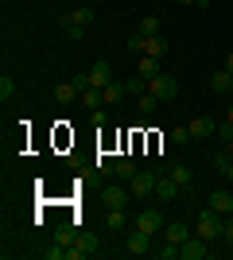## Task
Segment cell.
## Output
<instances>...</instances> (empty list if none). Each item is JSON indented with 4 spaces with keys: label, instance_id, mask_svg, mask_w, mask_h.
Here are the masks:
<instances>
[{
    "label": "cell",
    "instance_id": "1",
    "mask_svg": "<svg viewBox=\"0 0 233 260\" xmlns=\"http://www.w3.org/2000/svg\"><path fill=\"white\" fill-rule=\"evenodd\" d=\"M222 225H225V217L218 214V210H210V206L194 217V233H198L202 241H210V245H214V241H222Z\"/></svg>",
    "mask_w": 233,
    "mask_h": 260
},
{
    "label": "cell",
    "instance_id": "2",
    "mask_svg": "<svg viewBox=\"0 0 233 260\" xmlns=\"http://www.w3.org/2000/svg\"><path fill=\"white\" fill-rule=\"evenodd\" d=\"M89 23H93V4H78V8L58 16V27H62V31H66V27H89Z\"/></svg>",
    "mask_w": 233,
    "mask_h": 260
},
{
    "label": "cell",
    "instance_id": "3",
    "mask_svg": "<svg viewBox=\"0 0 233 260\" xmlns=\"http://www.w3.org/2000/svg\"><path fill=\"white\" fill-rule=\"evenodd\" d=\"M124 252L128 256H148V252H155L152 249V233H144V229H128V241H124Z\"/></svg>",
    "mask_w": 233,
    "mask_h": 260
},
{
    "label": "cell",
    "instance_id": "4",
    "mask_svg": "<svg viewBox=\"0 0 233 260\" xmlns=\"http://www.w3.org/2000/svg\"><path fill=\"white\" fill-rule=\"evenodd\" d=\"M148 93H155L159 101H175V93H179V82H175L171 74H163V70H159V74H155L152 82H148Z\"/></svg>",
    "mask_w": 233,
    "mask_h": 260
},
{
    "label": "cell",
    "instance_id": "5",
    "mask_svg": "<svg viewBox=\"0 0 233 260\" xmlns=\"http://www.w3.org/2000/svg\"><path fill=\"white\" fill-rule=\"evenodd\" d=\"M206 256H210V241H202L198 233H190L179 245V260H206Z\"/></svg>",
    "mask_w": 233,
    "mask_h": 260
},
{
    "label": "cell",
    "instance_id": "6",
    "mask_svg": "<svg viewBox=\"0 0 233 260\" xmlns=\"http://www.w3.org/2000/svg\"><path fill=\"white\" fill-rule=\"evenodd\" d=\"M132 225H136V229H144V233H152V237H155V233H163V214L148 206V210H140V214L132 217Z\"/></svg>",
    "mask_w": 233,
    "mask_h": 260
},
{
    "label": "cell",
    "instance_id": "7",
    "mask_svg": "<svg viewBox=\"0 0 233 260\" xmlns=\"http://www.w3.org/2000/svg\"><path fill=\"white\" fill-rule=\"evenodd\" d=\"M155 179H159V175H152V171H136L132 183H128L132 198H152V194H155Z\"/></svg>",
    "mask_w": 233,
    "mask_h": 260
},
{
    "label": "cell",
    "instance_id": "8",
    "mask_svg": "<svg viewBox=\"0 0 233 260\" xmlns=\"http://www.w3.org/2000/svg\"><path fill=\"white\" fill-rule=\"evenodd\" d=\"M101 202H105V210L128 206V202H132V190H128V186H101Z\"/></svg>",
    "mask_w": 233,
    "mask_h": 260
},
{
    "label": "cell",
    "instance_id": "9",
    "mask_svg": "<svg viewBox=\"0 0 233 260\" xmlns=\"http://www.w3.org/2000/svg\"><path fill=\"white\" fill-rule=\"evenodd\" d=\"M163 171L171 175V179H175V186H179V190H187V186H194V171H190L187 163L171 159V163H167V167H163Z\"/></svg>",
    "mask_w": 233,
    "mask_h": 260
},
{
    "label": "cell",
    "instance_id": "10",
    "mask_svg": "<svg viewBox=\"0 0 233 260\" xmlns=\"http://www.w3.org/2000/svg\"><path fill=\"white\" fill-rule=\"evenodd\" d=\"M187 128H190V140H206V136H218V120H210V117H194Z\"/></svg>",
    "mask_w": 233,
    "mask_h": 260
},
{
    "label": "cell",
    "instance_id": "11",
    "mask_svg": "<svg viewBox=\"0 0 233 260\" xmlns=\"http://www.w3.org/2000/svg\"><path fill=\"white\" fill-rule=\"evenodd\" d=\"M206 206H210V210H218L222 217H229V214H233V194H229V190H210Z\"/></svg>",
    "mask_w": 233,
    "mask_h": 260
},
{
    "label": "cell",
    "instance_id": "12",
    "mask_svg": "<svg viewBox=\"0 0 233 260\" xmlns=\"http://www.w3.org/2000/svg\"><path fill=\"white\" fill-rule=\"evenodd\" d=\"M105 225H109L113 233H124V229H128V206H113V210H105Z\"/></svg>",
    "mask_w": 233,
    "mask_h": 260
},
{
    "label": "cell",
    "instance_id": "13",
    "mask_svg": "<svg viewBox=\"0 0 233 260\" xmlns=\"http://www.w3.org/2000/svg\"><path fill=\"white\" fill-rule=\"evenodd\" d=\"M163 58H155V54H136V74H144V78H155L159 70H163Z\"/></svg>",
    "mask_w": 233,
    "mask_h": 260
},
{
    "label": "cell",
    "instance_id": "14",
    "mask_svg": "<svg viewBox=\"0 0 233 260\" xmlns=\"http://www.w3.org/2000/svg\"><path fill=\"white\" fill-rule=\"evenodd\" d=\"M179 194V186H175V179H171V175H159V179H155V198H159V202H171V198Z\"/></svg>",
    "mask_w": 233,
    "mask_h": 260
},
{
    "label": "cell",
    "instance_id": "15",
    "mask_svg": "<svg viewBox=\"0 0 233 260\" xmlns=\"http://www.w3.org/2000/svg\"><path fill=\"white\" fill-rule=\"evenodd\" d=\"M187 237H190L187 221H167V225H163V241H171V245H183Z\"/></svg>",
    "mask_w": 233,
    "mask_h": 260
},
{
    "label": "cell",
    "instance_id": "16",
    "mask_svg": "<svg viewBox=\"0 0 233 260\" xmlns=\"http://www.w3.org/2000/svg\"><path fill=\"white\" fill-rule=\"evenodd\" d=\"M51 98H55V105H70V101H74V98H82V93H78V86H74V82H58V86L51 89Z\"/></svg>",
    "mask_w": 233,
    "mask_h": 260
},
{
    "label": "cell",
    "instance_id": "17",
    "mask_svg": "<svg viewBox=\"0 0 233 260\" xmlns=\"http://www.w3.org/2000/svg\"><path fill=\"white\" fill-rule=\"evenodd\" d=\"M89 82H93V89H105L113 82V70L109 62H93V70H89Z\"/></svg>",
    "mask_w": 233,
    "mask_h": 260
},
{
    "label": "cell",
    "instance_id": "18",
    "mask_svg": "<svg viewBox=\"0 0 233 260\" xmlns=\"http://www.w3.org/2000/svg\"><path fill=\"white\" fill-rule=\"evenodd\" d=\"M140 171L132 159H113V179H121V183H132V175Z\"/></svg>",
    "mask_w": 233,
    "mask_h": 260
},
{
    "label": "cell",
    "instance_id": "19",
    "mask_svg": "<svg viewBox=\"0 0 233 260\" xmlns=\"http://www.w3.org/2000/svg\"><path fill=\"white\" fill-rule=\"evenodd\" d=\"M136 35H148V39H152V35H163V20H159V16H144V20L136 23Z\"/></svg>",
    "mask_w": 233,
    "mask_h": 260
},
{
    "label": "cell",
    "instance_id": "20",
    "mask_svg": "<svg viewBox=\"0 0 233 260\" xmlns=\"http://www.w3.org/2000/svg\"><path fill=\"white\" fill-rule=\"evenodd\" d=\"M210 89H214V93H233V74L225 70V66L210 78Z\"/></svg>",
    "mask_w": 233,
    "mask_h": 260
},
{
    "label": "cell",
    "instance_id": "21",
    "mask_svg": "<svg viewBox=\"0 0 233 260\" xmlns=\"http://www.w3.org/2000/svg\"><path fill=\"white\" fill-rule=\"evenodd\" d=\"M167 47H171V43H167V35H152V39L144 35V54H155V58H163Z\"/></svg>",
    "mask_w": 233,
    "mask_h": 260
},
{
    "label": "cell",
    "instance_id": "22",
    "mask_svg": "<svg viewBox=\"0 0 233 260\" xmlns=\"http://www.w3.org/2000/svg\"><path fill=\"white\" fill-rule=\"evenodd\" d=\"M101 93H105V105H117V101H124V93H128V86L113 78V82H109V86H105V89H101Z\"/></svg>",
    "mask_w": 233,
    "mask_h": 260
},
{
    "label": "cell",
    "instance_id": "23",
    "mask_svg": "<svg viewBox=\"0 0 233 260\" xmlns=\"http://www.w3.org/2000/svg\"><path fill=\"white\" fill-rule=\"evenodd\" d=\"M159 105H163V101L155 98V93H140V98H136V109H140V117H152Z\"/></svg>",
    "mask_w": 233,
    "mask_h": 260
},
{
    "label": "cell",
    "instance_id": "24",
    "mask_svg": "<svg viewBox=\"0 0 233 260\" xmlns=\"http://www.w3.org/2000/svg\"><path fill=\"white\" fill-rule=\"evenodd\" d=\"M148 82H152V78H144V74H128V82H124V86H128V93H132V98H140V93H148Z\"/></svg>",
    "mask_w": 233,
    "mask_h": 260
},
{
    "label": "cell",
    "instance_id": "25",
    "mask_svg": "<svg viewBox=\"0 0 233 260\" xmlns=\"http://www.w3.org/2000/svg\"><path fill=\"white\" fill-rule=\"evenodd\" d=\"M78 101H82V105H86L89 113H93V109H101V105H105V93H101V89H86V93H82Z\"/></svg>",
    "mask_w": 233,
    "mask_h": 260
},
{
    "label": "cell",
    "instance_id": "26",
    "mask_svg": "<svg viewBox=\"0 0 233 260\" xmlns=\"http://www.w3.org/2000/svg\"><path fill=\"white\" fill-rule=\"evenodd\" d=\"M12 98H16V78H12V74H4V78H0V101L8 105Z\"/></svg>",
    "mask_w": 233,
    "mask_h": 260
},
{
    "label": "cell",
    "instance_id": "27",
    "mask_svg": "<svg viewBox=\"0 0 233 260\" xmlns=\"http://www.w3.org/2000/svg\"><path fill=\"white\" fill-rule=\"evenodd\" d=\"M229 159H233V155H229V152H225V148H222V152H214V155H210V167H214V171H218V175H222L225 167H229Z\"/></svg>",
    "mask_w": 233,
    "mask_h": 260
},
{
    "label": "cell",
    "instance_id": "28",
    "mask_svg": "<svg viewBox=\"0 0 233 260\" xmlns=\"http://www.w3.org/2000/svg\"><path fill=\"white\" fill-rule=\"evenodd\" d=\"M155 256H159V260H179V245H171V241H163V245L155 249Z\"/></svg>",
    "mask_w": 233,
    "mask_h": 260
},
{
    "label": "cell",
    "instance_id": "29",
    "mask_svg": "<svg viewBox=\"0 0 233 260\" xmlns=\"http://www.w3.org/2000/svg\"><path fill=\"white\" fill-rule=\"evenodd\" d=\"M171 144H190V128H171Z\"/></svg>",
    "mask_w": 233,
    "mask_h": 260
},
{
    "label": "cell",
    "instance_id": "30",
    "mask_svg": "<svg viewBox=\"0 0 233 260\" xmlns=\"http://www.w3.org/2000/svg\"><path fill=\"white\" fill-rule=\"evenodd\" d=\"M128 51H132V54H144V35H128Z\"/></svg>",
    "mask_w": 233,
    "mask_h": 260
},
{
    "label": "cell",
    "instance_id": "31",
    "mask_svg": "<svg viewBox=\"0 0 233 260\" xmlns=\"http://www.w3.org/2000/svg\"><path fill=\"white\" fill-rule=\"evenodd\" d=\"M222 241H225V245H233V214L225 217V225H222Z\"/></svg>",
    "mask_w": 233,
    "mask_h": 260
},
{
    "label": "cell",
    "instance_id": "32",
    "mask_svg": "<svg viewBox=\"0 0 233 260\" xmlns=\"http://www.w3.org/2000/svg\"><path fill=\"white\" fill-rule=\"evenodd\" d=\"M218 136H222V144L233 136V124H229V120H222V124H218Z\"/></svg>",
    "mask_w": 233,
    "mask_h": 260
},
{
    "label": "cell",
    "instance_id": "33",
    "mask_svg": "<svg viewBox=\"0 0 233 260\" xmlns=\"http://www.w3.org/2000/svg\"><path fill=\"white\" fill-rule=\"evenodd\" d=\"M82 35H86V27H66V39H70V43H78Z\"/></svg>",
    "mask_w": 233,
    "mask_h": 260
},
{
    "label": "cell",
    "instance_id": "34",
    "mask_svg": "<svg viewBox=\"0 0 233 260\" xmlns=\"http://www.w3.org/2000/svg\"><path fill=\"white\" fill-rule=\"evenodd\" d=\"M179 4H194V8H206L210 0H179Z\"/></svg>",
    "mask_w": 233,
    "mask_h": 260
},
{
    "label": "cell",
    "instance_id": "35",
    "mask_svg": "<svg viewBox=\"0 0 233 260\" xmlns=\"http://www.w3.org/2000/svg\"><path fill=\"white\" fill-rule=\"evenodd\" d=\"M222 175H225V183H233V159H229V167H225Z\"/></svg>",
    "mask_w": 233,
    "mask_h": 260
},
{
    "label": "cell",
    "instance_id": "36",
    "mask_svg": "<svg viewBox=\"0 0 233 260\" xmlns=\"http://www.w3.org/2000/svg\"><path fill=\"white\" fill-rule=\"evenodd\" d=\"M225 70H229V74H233V54H225Z\"/></svg>",
    "mask_w": 233,
    "mask_h": 260
},
{
    "label": "cell",
    "instance_id": "37",
    "mask_svg": "<svg viewBox=\"0 0 233 260\" xmlns=\"http://www.w3.org/2000/svg\"><path fill=\"white\" fill-rule=\"evenodd\" d=\"M222 148H225V152H229V155H233V136H229V140H225V144H222Z\"/></svg>",
    "mask_w": 233,
    "mask_h": 260
},
{
    "label": "cell",
    "instance_id": "38",
    "mask_svg": "<svg viewBox=\"0 0 233 260\" xmlns=\"http://www.w3.org/2000/svg\"><path fill=\"white\" fill-rule=\"evenodd\" d=\"M225 120H229V124H233V105H229V113H225Z\"/></svg>",
    "mask_w": 233,
    "mask_h": 260
},
{
    "label": "cell",
    "instance_id": "39",
    "mask_svg": "<svg viewBox=\"0 0 233 260\" xmlns=\"http://www.w3.org/2000/svg\"><path fill=\"white\" fill-rule=\"evenodd\" d=\"M229 256H233V245H229Z\"/></svg>",
    "mask_w": 233,
    "mask_h": 260
}]
</instances>
